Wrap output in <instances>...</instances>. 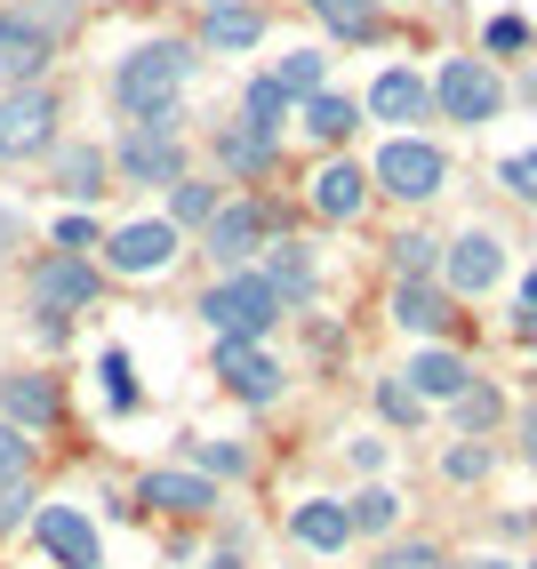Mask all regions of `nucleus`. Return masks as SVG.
<instances>
[{
  "instance_id": "17",
  "label": "nucleus",
  "mask_w": 537,
  "mask_h": 569,
  "mask_svg": "<svg viewBox=\"0 0 537 569\" xmlns=\"http://www.w3.org/2000/svg\"><path fill=\"white\" fill-rule=\"evenodd\" d=\"M305 201H314V217H329V224L361 217V201H369V169H354V161H329V169H314Z\"/></svg>"
},
{
  "instance_id": "9",
  "label": "nucleus",
  "mask_w": 537,
  "mask_h": 569,
  "mask_svg": "<svg viewBox=\"0 0 537 569\" xmlns=\"http://www.w3.org/2000/svg\"><path fill=\"white\" fill-rule=\"evenodd\" d=\"M274 209H265V201H225L209 224H201V249L217 257V264H233V273H241V264H257V241L265 233H274Z\"/></svg>"
},
{
  "instance_id": "40",
  "label": "nucleus",
  "mask_w": 537,
  "mask_h": 569,
  "mask_svg": "<svg viewBox=\"0 0 537 569\" xmlns=\"http://www.w3.org/2000/svg\"><path fill=\"white\" fill-rule=\"evenodd\" d=\"M497 177H506V193H521V201H537V153H514L506 169H497Z\"/></svg>"
},
{
  "instance_id": "39",
  "label": "nucleus",
  "mask_w": 537,
  "mask_h": 569,
  "mask_svg": "<svg viewBox=\"0 0 537 569\" xmlns=\"http://www.w3.org/2000/svg\"><path fill=\"white\" fill-rule=\"evenodd\" d=\"M441 473H449V481H481V473H489V449H481V441L449 449V458H441Z\"/></svg>"
},
{
  "instance_id": "31",
  "label": "nucleus",
  "mask_w": 537,
  "mask_h": 569,
  "mask_svg": "<svg viewBox=\"0 0 537 569\" xmlns=\"http://www.w3.org/2000/svg\"><path fill=\"white\" fill-rule=\"evenodd\" d=\"M185 466L209 473V481H233V473H249V449H233V441H185Z\"/></svg>"
},
{
  "instance_id": "16",
  "label": "nucleus",
  "mask_w": 537,
  "mask_h": 569,
  "mask_svg": "<svg viewBox=\"0 0 537 569\" xmlns=\"http://www.w3.org/2000/svg\"><path fill=\"white\" fill-rule=\"evenodd\" d=\"M121 177L129 184H177L185 177V144L169 129H129L121 137Z\"/></svg>"
},
{
  "instance_id": "23",
  "label": "nucleus",
  "mask_w": 537,
  "mask_h": 569,
  "mask_svg": "<svg viewBox=\"0 0 537 569\" xmlns=\"http://www.w3.org/2000/svg\"><path fill=\"white\" fill-rule=\"evenodd\" d=\"M217 161H225V177H265V169H274V137L249 129V121H233V129L217 137Z\"/></svg>"
},
{
  "instance_id": "41",
  "label": "nucleus",
  "mask_w": 537,
  "mask_h": 569,
  "mask_svg": "<svg viewBox=\"0 0 537 569\" xmlns=\"http://www.w3.org/2000/svg\"><path fill=\"white\" fill-rule=\"evenodd\" d=\"M89 241H97L89 217H64V224H57V249H81V257H89Z\"/></svg>"
},
{
  "instance_id": "28",
  "label": "nucleus",
  "mask_w": 537,
  "mask_h": 569,
  "mask_svg": "<svg viewBox=\"0 0 537 569\" xmlns=\"http://www.w3.org/2000/svg\"><path fill=\"white\" fill-rule=\"evenodd\" d=\"M329 32H345V41H369L377 32V0H305Z\"/></svg>"
},
{
  "instance_id": "7",
  "label": "nucleus",
  "mask_w": 537,
  "mask_h": 569,
  "mask_svg": "<svg viewBox=\"0 0 537 569\" xmlns=\"http://www.w3.org/2000/svg\"><path fill=\"white\" fill-rule=\"evenodd\" d=\"M434 104L449 112V121L481 129V121H497V104H506V81H497L481 57H449V64H441V81H434Z\"/></svg>"
},
{
  "instance_id": "14",
  "label": "nucleus",
  "mask_w": 537,
  "mask_h": 569,
  "mask_svg": "<svg viewBox=\"0 0 537 569\" xmlns=\"http://www.w3.org/2000/svg\"><path fill=\"white\" fill-rule=\"evenodd\" d=\"M137 506H152V513H209L217 506V481L209 473H193V466H152L145 481H137Z\"/></svg>"
},
{
  "instance_id": "35",
  "label": "nucleus",
  "mask_w": 537,
  "mask_h": 569,
  "mask_svg": "<svg viewBox=\"0 0 537 569\" xmlns=\"http://www.w3.org/2000/svg\"><path fill=\"white\" fill-rule=\"evenodd\" d=\"M377 417H386V426H417V417H426V401H417L401 377H386V386H377Z\"/></svg>"
},
{
  "instance_id": "30",
  "label": "nucleus",
  "mask_w": 537,
  "mask_h": 569,
  "mask_svg": "<svg viewBox=\"0 0 537 569\" xmlns=\"http://www.w3.org/2000/svg\"><path fill=\"white\" fill-rule=\"evenodd\" d=\"M217 217V184H201V177H177L169 184V224L185 233V224H209Z\"/></svg>"
},
{
  "instance_id": "1",
  "label": "nucleus",
  "mask_w": 537,
  "mask_h": 569,
  "mask_svg": "<svg viewBox=\"0 0 537 569\" xmlns=\"http://www.w3.org/2000/svg\"><path fill=\"white\" fill-rule=\"evenodd\" d=\"M185 81H193V41H145L121 57L112 72V97H121L129 129H169L185 121Z\"/></svg>"
},
{
  "instance_id": "12",
  "label": "nucleus",
  "mask_w": 537,
  "mask_h": 569,
  "mask_svg": "<svg viewBox=\"0 0 537 569\" xmlns=\"http://www.w3.org/2000/svg\"><path fill=\"white\" fill-rule=\"evenodd\" d=\"M32 529H41V546H49L57 569H97V561H105L97 521H89L81 506H41V513H32Z\"/></svg>"
},
{
  "instance_id": "38",
  "label": "nucleus",
  "mask_w": 537,
  "mask_h": 569,
  "mask_svg": "<svg viewBox=\"0 0 537 569\" xmlns=\"http://www.w3.org/2000/svg\"><path fill=\"white\" fill-rule=\"evenodd\" d=\"M24 466H32V441L17 426H0V481H24Z\"/></svg>"
},
{
  "instance_id": "37",
  "label": "nucleus",
  "mask_w": 537,
  "mask_h": 569,
  "mask_svg": "<svg viewBox=\"0 0 537 569\" xmlns=\"http://www.w3.org/2000/svg\"><path fill=\"white\" fill-rule=\"evenodd\" d=\"M32 513H41V506H32V489H24V481H0V538H9V529H24Z\"/></svg>"
},
{
  "instance_id": "49",
  "label": "nucleus",
  "mask_w": 537,
  "mask_h": 569,
  "mask_svg": "<svg viewBox=\"0 0 537 569\" xmlns=\"http://www.w3.org/2000/svg\"><path fill=\"white\" fill-rule=\"evenodd\" d=\"M209 569H241V561H233V553H217V561H209Z\"/></svg>"
},
{
  "instance_id": "19",
  "label": "nucleus",
  "mask_w": 537,
  "mask_h": 569,
  "mask_svg": "<svg viewBox=\"0 0 537 569\" xmlns=\"http://www.w3.org/2000/svg\"><path fill=\"white\" fill-rule=\"evenodd\" d=\"M369 112H377V121H426V112H434V89L426 81H417V72H377V89H369Z\"/></svg>"
},
{
  "instance_id": "33",
  "label": "nucleus",
  "mask_w": 537,
  "mask_h": 569,
  "mask_svg": "<svg viewBox=\"0 0 537 569\" xmlns=\"http://www.w3.org/2000/svg\"><path fill=\"white\" fill-rule=\"evenodd\" d=\"M434 264H441V241L434 233H401L394 241V273L401 281H434Z\"/></svg>"
},
{
  "instance_id": "13",
  "label": "nucleus",
  "mask_w": 537,
  "mask_h": 569,
  "mask_svg": "<svg viewBox=\"0 0 537 569\" xmlns=\"http://www.w3.org/2000/svg\"><path fill=\"white\" fill-rule=\"evenodd\" d=\"M217 377H225L241 401H274V393H281V361L265 353L257 337H217Z\"/></svg>"
},
{
  "instance_id": "24",
  "label": "nucleus",
  "mask_w": 537,
  "mask_h": 569,
  "mask_svg": "<svg viewBox=\"0 0 537 569\" xmlns=\"http://www.w3.org/2000/svg\"><path fill=\"white\" fill-rule=\"evenodd\" d=\"M354 121H361V104L354 97H305V137H314V144H345V137H354Z\"/></svg>"
},
{
  "instance_id": "22",
  "label": "nucleus",
  "mask_w": 537,
  "mask_h": 569,
  "mask_svg": "<svg viewBox=\"0 0 537 569\" xmlns=\"http://www.w3.org/2000/svg\"><path fill=\"white\" fill-rule=\"evenodd\" d=\"M57 193H64V201H97V193H105V153H97V144L72 137L64 153H57Z\"/></svg>"
},
{
  "instance_id": "21",
  "label": "nucleus",
  "mask_w": 537,
  "mask_h": 569,
  "mask_svg": "<svg viewBox=\"0 0 537 569\" xmlns=\"http://www.w3.org/2000/svg\"><path fill=\"white\" fill-rule=\"evenodd\" d=\"M394 321L417 329V337L449 329V289H441V281H401V289H394Z\"/></svg>"
},
{
  "instance_id": "27",
  "label": "nucleus",
  "mask_w": 537,
  "mask_h": 569,
  "mask_svg": "<svg viewBox=\"0 0 537 569\" xmlns=\"http://www.w3.org/2000/svg\"><path fill=\"white\" fill-rule=\"evenodd\" d=\"M321 72H329V57H321V49H289V57H281V72H274V89L305 104V97H321Z\"/></svg>"
},
{
  "instance_id": "43",
  "label": "nucleus",
  "mask_w": 537,
  "mask_h": 569,
  "mask_svg": "<svg viewBox=\"0 0 537 569\" xmlns=\"http://www.w3.org/2000/svg\"><path fill=\"white\" fill-rule=\"evenodd\" d=\"M17 241H24V217H17V209H0V257H9Z\"/></svg>"
},
{
  "instance_id": "48",
  "label": "nucleus",
  "mask_w": 537,
  "mask_h": 569,
  "mask_svg": "<svg viewBox=\"0 0 537 569\" xmlns=\"http://www.w3.org/2000/svg\"><path fill=\"white\" fill-rule=\"evenodd\" d=\"M521 97H529V104H537V64H529V81H521Z\"/></svg>"
},
{
  "instance_id": "18",
  "label": "nucleus",
  "mask_w": 537,
  "mask_h": 569,
  "mask_svg": "<svg viewBox=\"0 0 537 569\" xmlns=\"http://www.w3.org/2000/svg\"><path fill=\"white\" fill-rule=\"evenodd\" d=\"M289 538H297L305 553H345V546H354V513H345L337 498H305V506L289 513Z\"/></svg>"
},
{
  "instance_id": "8",
  "label": "nucleus",
  "mask_w": 537,
  "mask_h": 569,
  "mask_svg": "<svg viewBox=\"0 0 537 569\" xmlns=\"http://www.w3.org/2000/svg\"><path fill=\"white\" fill-rule=\"evenodd\" d=\"M105 264L129 273V281L169 273V264H177V224L169 217H137V224H121V233H105Z\"/></svg>"
},
{
  "instance_id": "44",
  "label": "nucleus",
  "mask_w": 537,
  "mask_h": 569,
  "mask_svg": "<svg viewBox=\"0 0 537 569\" xmlns=\"http://www.w3.org/2000/svg\"><path fill=\"white\" fill-rule=\"evenodd\" d=\"M521 458L537 466V409H521Z\"/></svg>"
},
{
  "instance_id": "6",
  "label": "nucleus",
  "mask_w": 537,
  "mask_h": 569,
  "mask_svg": "<svg viewBox=\"0 0 537 569\" xmlns=\"http://www.w3.org/2000/svg\"><path fill=\"white\" fill-rule=\"evenodd\" d=\"M369 184H386L394 201H434L449 184V161H441V144H426V137H394L386 153H377Z\"/></svg>"
},
{
  "instance_id": "3",
  "label": "nucleus",
  "mask_w": 537,
  "mask_h": 569,
  "mask_svg": "<svg viewBox=\"0 0 537 569\" xmlns=\"http://www.w3.org/2000/svg\"><path fill=\"white\" fill-rule=\"evenodd\" d=\"M64 121V97L49 81H32V89H0V161H32V153H49V137Z\"/></svg>"
},
{
  "instance_id": "46",
  "label": "nucleus",
  "mask_w": 537,
  "mask_h": 569,
  "mask_svg": "<svg viewBox=\"0 0 537 569\" xmlns=\"http://www.w3.org/2000/svg\"><path fill=\"white\" fill-rule=\"evenodd\" d=\"M201 9H209V17H217V9H257V0H201Z\"/></svg>"
},
{
  "instance_id": "45",
  "label": "nucleus",
  "mask_w": 537,
  "mask_h": 569,
  "mask_svg": "<svg viewBox=\"0 0 537 569\" xmlns=\"http://www.w3.org/2000/svg\"><path fill=\"white\" fill-rule=\"evenodd\" d=\"M521 313H537V273H529V281H521Z\"/></svg>"
},
{
  "instance_id": "50",
  "label": "nucleus",
  "mask_w": 537,
  "mask_h": 569,
  "mask_svg": "<svg viewBox=\"0 0 537 569\" xmlns=\"http://www.w3.org/2000/svg\"><path fill=\"white\" fill-rule=\"evenodd\" d=\"M529 569H537V561H529Z\"/></svg>"
},
{
  "instance_id": "26",
  "label": "nucleus",
  "mask_w": 537,
  "mask_h": 569,
  "mask_svg": "<svg viewBox=\"0 0 537 569\" xmlns=\"http://www.w3.org/2000/svg\"><path fill=\"white\" fill-rule=\"evenodd\" d=\"M449 417H457V433H466V441H481L497 417H506V401H497V386H481V377H474V386L449 401Z\"/></svg>"
},
{
  "instance_id": "42",
  "label": "nucleus",
  "mask_w": 537,
  "mask_h": 569,
  "mask_svg": "<svg viewBox=\"0 0 537 569\" xmlns=\"http://www.w3.org/2000/svg\"><path fill=\"white\" fill-rule=\"evenodd\" d=\"M521 41H529L521 17H497V24H489V49H521Z\"/></svg>"
},
{
  "instance_id": "15",
  "label": "nucleus",
  "mask_w": 537,
  "mask_h": 569,
  "mask_svg": "<svg viewBox=\"0 0 537 569\" xmlns=\"http://www.w3.org/2000/svg\"><path fill=\"white\" fill-rule=\"evenodd\" d=\"M257 273H265V289L281 297V313L314 306V289H321V273H314V249H305V241H274V249H257Z\"/></svg>"
},
{
  "instance_id": "29",
  "label": "nucleus",
  "mask_w": 537,
  "mask_h": 569,
  "mask_svg": "<svg viewBox=\"0 0 537 569\" xmlns=\"http://www.w3.org/2000/svg\"><path fill=\"white\" fill-rule=\"evenodd\" d=\"M345 513H354V538H386V529L401 521V498H394L386 481H377V489H361V498L345 506Z\"/></svg>"
},
{
  "instance_id": "4",
  "label": "nucleus",
  "mask_w": 537,
  "mask_h": 569,
  "mask_svg": "<svg viewBox=\"0 0 537 569\" xmlns=\"http://www.w3.org/2000/svg\"><path fill=\"white\" fill-rule=\"evenodd\" d=\"M24 289H32V313H89L105 297V273L81 249H49V257H32Z\"/></svg>"
},
{
  "instance_id": "36",
  "label": "nucleus",
  "mask_w": 537,
  "mask_h": 569,
  "mask_svg": "<svg viewBox=\"0 0 537 569\" xmlns=\"http://www.w3.org/2000/svg\"><path fill=\"white\" fill-rule=\"evenodd\" d=\"M377 569H449V553L426 546V538H409V546H386V553H377Z\"/></svg>"
},
{
  "instance_id": "5",
  "label": "nucleus",
  "mask_w": 537,
  "mask_h": 569,
  "mask_svg": "<svg viewBox=\"0 0 537 569\" xmlns=\"http://www.w3.org/2000/svg\"><path fill=\"white\" fill-rule=\"evenodd\" d=\"M49 64H57V17H41V9H0V81L32 89Z\"/></svg>"
},
{
  "instance_id": "34",
  "label": "nucleus",
  "mask_w": 537,
  "mask_h": 569,
  "mask_svg": "<svg viewBox=\"0 0 537 569\" xmlns=\"http://www.w3.org/2000/svg\"><path fill=\"white\" fill-rule=\"evenodd\" d=\"M105 401H112V409H137V401H145L137 361H129V353H105Z\"/></svg>"
},
{
  "instance_id": "10",
  "label": "nucleus",
  "mask_w": 537,
  "mask_h": 569,
  "mask_svg": "<svg viewBox=\"0 0 537 569\" xmlns=\"http://www.w3.org/2000/svg\"><path fill=\"white\" fill-rule=\"evenodd\" d=\"M497 273H506V249H497V233H457V241H441V289L449 297H481V289H497Z\"/></svg>"
},
{
  "instance_id": "11",
  "label": "nucleus",
  "mask_w": 537,
  "mask_h": 569,
  "mask_svg": "<svg viewBox=\"0 0 537 569\" xmlns=\"http://www.w3.org/2000/svg\"><path fill=\"white\" fill-rule=\"evenodd\" d=\"M0 417H9L17 433H49L57 417H64L57 377H41V369H9V377H0Z\"/></svg>"
},
{
  "instance_id": "32",
  "label": "nucleus",
  "mask_w": 537,
  "mask_h": 569,
  "mask_svg": "<svg viewBox=\"0 0 537 569\" xmlns=\"http://www.w3.org/2000/svg\"><path fill=\"white\" fill-rule=\"evenodd\" d=\"M281 112H289V97L274 89V72H265V81H249V97H241V121H249V129L281 137Z\"/></svg>"
},
{
  "instance_id": "2",
  "label": "nucleus",
  "mask_w": 537,
  "mask_h": 569,
  "mask_svg": "<svg viewBox=\"0 0 537 569\" xmlns=\"http://www.w3.org/2000/svg\"><path fill=\"white\" fill-rule=\"evenodd\" d=\"M201 321L217 337H265V329L281 321V297L265 289L257 264H241V273H225L217 289H201Z\"/></svg>"
},
{
  "instance_id": "47",
  "label": "nucleus",
  "mask_w": 537,
  "mask_h": 569,
  "mask_svg": "<svg viewBox=\"0 0 537 569\" xmlns=\"http://www.w3.org/2000/svg\"><path fill=\"white\" fill-rule=\"evenodd\" d=\"M466 569H514V561H497V553H481V561H466Z\"/></svg>"
},
{
  "instance_id": "25",
  "label": "nucleus",
  "mask_w": 537,
  "mask_h": 569,
  "mask_svg": "<svg viewBox=\"0 0 537 569\" xmlns=\"http://www.w3.org/2000/svg\"><path fill=\"white\" fill-rule=\"evenodd\" d=\"M201 41H209V49H257V41H265V9H217V17L201 24Z\"/></svg>"
},
{
  "instance_id": "20",
  "label": "nucleus",
  "mask_w": 537,
  "mask_h": 569,
  "mask_svg": "<svg viewBox=\"0 0 537 569\" xmlns=\"http://www.w3.org/2000/svg\"><path fill=\"white\" fill-rule=\"evenodd\" d=\"M401 377H409V393H417V401H457V393L474 386V369L457 361V353H441V346H434V353H417Z\"/></svg>"
}]
</instances>
